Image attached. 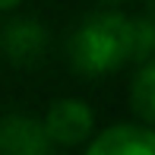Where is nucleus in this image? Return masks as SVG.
<instances>
[{
  "label": "nucleus",
  "mask_w": 155,
  "mask_h": 155,
  "mask_svg": "<svg viewBox=\"0 0 155 155\" xmlns=\"http://www.w3.org/2000/svg\"><path fill=\"white\" fill-rule=\"evenodd\" d=\"M133 54H136V22L117 13L92 16L70 41L73 67L89 76L117 70Z\"/></svg>",
  "instance_id": "obj_1"
},
{
  "label": "nucleus",
  "mask_w": 155,
  "mask_h": 155,
  "mask_svg": "<svg viewBox=\"0 0 155 155\" xmlns=\"http://www.w3.org/2000/svg\"><path fill=\"white\" fill-rule=\"evenodd\" d=\"M41 127H45L48 139L63 143V146H76L92 133V111L79 98H60V101L51 104Z\"/></svg>",
  "instance_id": "obj_2"
},
{
  "label": "nucleus",
  "mask_w": 155,
  "mask_h": 155,
  "mask_svg": "<svg viewBox=\"0 0 155 155\" xmlns=\"http://www.w3.org/2000/svg\"><path fill=\"white\" fill-rule=\"evenodd\" d=\"M155 152V136L149 127H133V124H117L108 127L101 136L89 143V155H152Z\"/></svg>",
  "instance_id": "obj_3"
},
{
  "label": "nucleus",
  "mask_w": 155,
  "mask_h": 155,
  "mask_svg": "<svg viewBox=\"0 0 155 155\" xmlns=\"http://www.w3.org/2000/svg\"><path fill=\"white\" fill-rule=\"evenodd\" d=\"M48 133L32 117H6L0 124V152L10 155H41L48 152Z\"/></svg>",
  "instance_id": "obj_4"
},
{
  "label": "nucleus",
  "mask_w": 155,
  "mask_h": 155,
  "mask_svg": "<svg viewBox=\"0 0 155 155\" xmlns=\"http://www.w3.org/2000/svg\"><path fill=\"white\" fill-rule=\"evenodd\" d=\"M3 51L16 63H32L45 51V29L38 22H13L3 32Z\"/></svg>",
  "instance_id": "obj_5"
},
{
  "label": "nucleus",
  "mask_w": 155,
  "mask_h": 155,
  "mask_svg": "<svg viewBox=\"0 0 155 155\" xmlns=\"http://www.w3.org/2000/svg\"><path fill=\"white\" fill-rule=\"evenodd\" d=\"M152 86H155V67H152V63H146L143 73L136 76V82H133V92H130L133 108H136V114L143 117V120H152V117H155V108H152V104H155Z\"/></svg>",
  "instance_id": "obj_6"
},
{
  "label": "nucleus",
  "mask_w": 155,
  "mask_h": 155,
  "mask_svg": "<svg viewBox=\"0 0 155 155\" xmlns=\"http://www.w3.org/2000/svg\"><path fill=\"white\" fill-rule=\"evenodd\" d=\"M16 3H19V0H0V10H13Z\"/></svg>",
  "instance_id": "obj_7"
}]
</instances>
